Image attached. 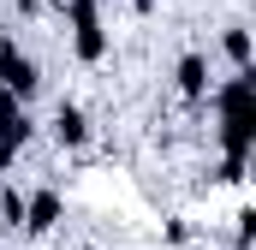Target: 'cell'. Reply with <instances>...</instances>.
Segmentation results:
<instances>
[{
    "mask_svg": "<svg viewBox=\"0 0 256 250\" xmlns=\"http://www.w3.org/2000/svg\"><path fill=\"white\" fill-rule=\"evenodd\" d=\"M0 220H6V226L24 220V196H18V190H0Z\"/></svg>",
    "mask_w": 256,
    "mask_h": 250,
    "instance_id": "9",
    "label": "cell"
},
{
    "mask_svg": "<svg viewBox=\"0 0 256 250\" xmlns=\"http://www.w3.org/2000/svg\"><path fill=\"white\" fill-rule=\"evenodd\" d=\"M226 54H232V66H238V72H244V66H250V36H244V30H238V24H232V30H226Z\"/></svg>",
    "mask_w": 256,
    "mask_h": 250,
    "instance_id": "8",
    "label": "cell"
},
{
    "mask_svg": "<svg viewBox=\"0 0 256 250\" xmlns=\"http://www.w3.org/2000/svg\"><path fill=\"white\" fill-rule=\"evenodd\" d=\"M24 226H30V232H54V226H60V196H54V190H36V196L24 202Z\"/></svg>",
    "mask_w": 256,
    "mask_h": 250,
    "instance_id": "5",
    "label": "cell"
},
{
    "mask_svg": "<svg viewBox=\"0 0 256 250\" xmlns=\"http://www.w3.org/2000/svg\"><path fill=\"white\" fill-rule=\"evenodd\" d=\"M36 60L30 54H18L12 42H0V96H18V102H30L36 96Z\"/></svg>",
    "mask_w": 256,
    "mask_h": 250,
    "instance_id": "3",
    "label": "cell"
},
{
    "mask_svg": "<svg viewBox=\"0 0 256 250\" xmlns=\"http://www.w3.org/2000/svg\"><path fill=\"white\" fill-rule=\"evenodd\" d=\"M179 90L185 96H208V60L202 54H185L179 60Z\"/></svg>",
    "mask_w": 256,
    "mask_h": 250,
    "instance_id": "6",
    "label": "cell"
},
{
    "mask_svg": "<svg viewBox=\"0 0 256 250\" xmlns=\"http://www.w3.org/2000/svg\"><path fill=\"white\" fill-rule=\"evenodd\" d=\"M48 6H66V0H48Z\"/></svg>",
    "mask_w": 256,
    "mask_h": 250,
    "instance_id": "11",
    "label": "cell"
},
{
    "mask_svg": "<svg viewBox=\"0 0 256 250\" xmlns=\"http://www.w3.org/2000/svg\"><path fill=\"white\" fill-rule=\"evenodd\" d=\"M220 143H226V161H244L256 143V78L250 66L220 90Z\"/></svg>",
    "mask_w": 256,
    "mask_h": 250,
    "instance_id": "1",
    "label": "cell"
},
{
    "mask_svg": "<svg viewBox=\"0 0 256 250\" xmlns=\"http://www.w3.org/2000/svg\"><path fill=\"white\" fill-rule=\"evenodd\" d=\"M60 12L72 18L78 60H102V54H108V30H102V12H96V0H66Z\"/></svg>",
    "mask_w": 256,
    "mask_h": 250,
    "instance_id": "2",
    "label": "cell"
},
{
    "mask_svg": "<svg viewBox=\"0 0 256 250\" xmlns=\"http://www.w3.org/2000/svg\"><path fill=\"white\" fill-rule=\"evenodd\" d=\"M30 143V114L18 96H0V167H12V155Z\"/></svg>",
    "mask_w": 256,
    "mask_h": 250,
    "instance_id": "4",
    "label": "cell"
},
{
    "mask_svg": "<svg viewBox=\"0 0 256 250\" xmlns=\"http://www.w3.org/2000/svg\"><path fill=\"white\" fill-rule=\"evenodd\" d=\"M131 6H137V12H155V0H131Z\"/></svg>",
    "mask_w": 256,
    "mask_h": 250,
    "instance_id": "10",
    "label": "cell"
},
{
    "mask_svg": "<svg viewBox=\"0 0 256 250\" xmlns=\"http://www.w3.org/2000/svg\"><path fill=\"white\" fill-rule=\"evenodd\" d=\"M54 137H60L66 149H78V143L90 137V120H84L78 108H60V114H54Z\"/></svg>",
    "mask_w": 256,
    "mask_h": 250,
    "instance_id": "7",
    "label": "cell"
}]
</instances>
